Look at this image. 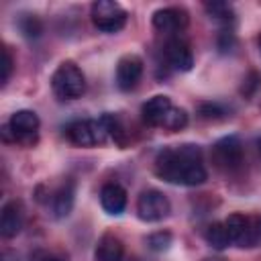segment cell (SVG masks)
<instances>
[{"mask_svg": "<svg viewBox=\"0 0 261 261\" xmlns=\"http://www.w3.org/2000/svg\"><path fill=\"white\" fill-rule=\"evenodd\" d=\"M155 175L177 186H200L208 173L202 163V149L198 145L165 147L155 157Z\"/></svg>", "mask_w": 261, "mask_h": 261, "instance_id": "6da1fadb", "label": "cell"}, {"mask_svg": "<svg viewBox=\"0 0 261 261\" xmlns=\"http://www.w3.org/2000/svg\"><path fill=\"white\" fill-rule=\"evenodd\" d=\"M110 116L104 114L94 120H73L65 128V137L75 147H96L110 137Z\"/></svg>", "mask_w": 261, "mask_h": 261, "instance_id": "7a4b0ae2", "label": "cell"}, {"mask_svg": "<svg viewBox=\"0 0 261 261\" xmlns=\"http://www.w3.org/2000/svg\"><path fill=\"white\" fill-rule=\"evenodd\" d=\"M51 90L59 100H75L86 90V77L73 61H63L51 75Z\"/></svg>", "mask_w": 261, "mask_h": 261, "instance_id": "3957f363", "label": "cell"}, {"mask_svg": "<svg viewBox=\"0 0 261 261\" xmlns=\"http://www.w3.org/2000/svg\"><path fill=\"white\" fill-rule=\"evenodd\" d=\"M39 116L33 110H16L8 124L2 126V137L4 141L20 143L22 147H33L37 143V130H39Z\"/></svg>", "mask_w": 261, "mask_h": 261, "instance_id": "277c9868", "label": "cell"}, {"mask_svg": "<svg viewBox=\"0 0 261 261\" xmlns=\"http://www.w3.org/2000/svg\"><path fill=\"white\" fill-rule=\"evenodd\" d=\"M92 22L102 33H118L126 24V10L114 0H96L90 8Z\"/></svg>", "mask_w": 261, "mask_h": 261, "instance_id": "5b68a950", "label": "cell"}, {"mask_svg": "<svg viewBox=\"0 0 261 261\" xmlns=\"http://www.w3.org/2000/svg\"><path fill=\"white\" fill-rule=\"evenodd\" d=\"M171 210L169 198L159 190H145L137 198V214L145 222H159Z\"/></svg>", "mask_w": 261, "mask_h": 261, "instance_id": "8992f818", "label": "cell"}, {"mask_svg": "<svg viewBox=\"0 0 261 261\" xmlns=\"http://www.w3.org/2000/svg\"><path fill=\"white\" fill-rule=\"evenodd\" d=\"M212 161L218 169H224V171L237 169L243 163V143L239 141V137L228 135L216 141L212 147Z\"/></svg>", "mask_w": 261, "mask_h": 261, "instance_id": "52a82bcc", "label": "cell"}, {"mask_svg": "<svg viewBox=\"0 0 261 261\" xmlns=\"http://www.w3.org/2000/svg\"><path fill=\"white\" fill-rule=\"evenodd\" d=\"M226 232L230 237V243L237 247H253L259 239H257V228H255V218H249L245 214H230L224 220Z\"/></svg>", "mask_w": 261, "mask_h": 261, "instance_id": "ba28073f", "label": "cell"}, {"mask_svg": "<svg viewBox=\"0 0 261 261\" xmlns=\"http://www.w3.org/2000/svg\"><path fill=\"white\" fill-rule=\"evenodd\" d=\"M143 75V59L139 55H122L116 63V86L122 92H130L137 88Z\"/></svg>", "mask_w": 261, "mask_h": 261, "instance_id": "9c48e42d", "label": "cell"}, {"mask_svg": "<svg viewBox=\"0 0 261 261\" xmlns=\"http://www.w3.org/2000/svg\"><path fill=\"white\" fill-rule=\"evenodd\" d=\"M151 22H153L155 31H159V33H175L188 24V12L184 8H175V6L159 8L153 12Z\"/></svg>", "mask_w": 261, "mask_h": 261, "instance_id": "30bf717a", "label": "cell"}, {"mask_svg": "<svg viewBox=\"0 0 261 261\" xmlns=\"http://www.w3.org/2000/svg\"><path fill=\"white\" fill-rule=\"evenodd\" d=\"M24 224V210L18 200H10L2 206L0 212V234L4 239H12L20 232Z\"/></svg>", "mask_w": 261, "mask_h": 261, "instance_id": "8fae6325", "label": "cell"}, {"mask_svg": "<svg viewBox=\"0 0 261 261\" xmlns=\"http://www.w3.org/2000/svg\"><path fill=\"white\" fill-rule=\"evenodd\" d=\"M165 57H167L169 65L173 69H177V71H190L192 65H194L192 49L181 39H169L165 43Z\"/></svg>", "mask_w": 261, "mask_h": 261, "instance_id": "7c38bea8", "label": "cell"}, {"mask_svg": "<svg viewBox=\"0 0 261 261\" xmlns=\"http://www.w3.org/2000/svg\"><path fill=\"white\" fill-rule=\"evenodd\" d=\"M171 106H173V104H171V98H169V96L157 94V96L149 98V100L141 106V116H143V120H145L147 124H151V126H161V122H163V118H165V114L169 112Z\"/></svg>", "mask_w": 261, "mask_h": 261, "instance_id": "4fadbf2b", "label": "cell"}, {"mask_svg": "<svg viewBox=\"0 0 261 261\" xmlns=\"http://www.w3.org/2000/svg\"><path fill=\"white\" fill-rule=\"evenodd\" d=\"M100 206L104 208L106 214L118 216L126 208V192L118 184H106L100 190Z\"/></svg>", "mask_w": 261, "mask_h": 261, "instance_id": "5bb4252c", "label": "cell"}, {"mask_svg": "<svg viewBox=\"0 0 261 261\" xmlns=\"http://www.w3.org/2000/svg\"><path fill=\"white\" fill-rule=\"evenodd\" d=\"M124 255V245L118 237L114 234H102L96 251H94V259L96 261H122Z\"/></svg>", "mask_w": 261, "mask_h": 261, "instance_id": "9a60e30c", "label": "cell"}, {"mask_svg": "<svg viewBox=\"0 0 261 261\" xmlns=\"http://www.w3.org/2000/svg\"><path fill=\"white\" fill-rule=\"evenodd\" d=\"M73 200H75V190H73V181H65L55 194H53V216L55 218H65L71 208H73Z\"/></svg>", "mask_w": 261, "mask_h": 261, "instance_id": "2e32d148", "label": "cell"}, {"mask_svg": "<svg viewBox=\"0 0 261 261\" xmlns=\"http://www.w3.org/2000/svg\"><path fill=\"white\" fill-rule=\"evenodd\" d=\"M204 239L216 251H224L230 245V237L226 232L224 222H212V224H208L206 230H204Z\"/></svg>", "mask_w": 261, "mask_h": 261, "instance_id": "e0dca14e", "label": "cell"}, {"mask_svg": "<svg viewBox=\"0 0 261 261\" xmlns=\"http://www.w3.org/2000/svg\"><path fill=\"white\" fill-rule=\"evenodd\" d=\"M204 10H206V14L210 18H214L218 22H230L234 18V10H232V6L228 2H218V0L216 2H206Z\"/></svg>", "mask_w": 261, "mask_h": 261, "instance_id": "ac0fdd59", "label": "cell"}, {"mask_svg": "<svg viewBox=\"0 0 261 261\" xmlns=\"http://www.w3.org/2000/svg\"><path fill=\"white\" fill-rule=\"evenodd\" d=\"M186 124H188V112L184 108H177V106H171L169 112L165 114L163 122H161V126L171 130V133L173 130H181Z\"/></svg>", "mask_w": 261, "mask_h": 261, "instance_id": "d6986e66", "label": "cell"}, {"mask_svg": "<svg viewBox=\"0 0 261 261\" xmlns=\"http://www.w3.org/2000/svg\"><path fill=\"white\" fill-rule=\"evenodd\" d=\"M18 27H20L22 35L29 37V39H37V37H41V33H43L41 20H39L37 16H33V14H24V16L18 20Z\"/></svg>", "mask_w": 261, "mask_h": 261, "instance_id": "ffe728a7", "label": "cell"}, {"mask_svg": "<svg viewBox=\"0 0 261 261\" xmlns=\"http://www.w3.org/2000/svg\"><path fill=\"white\" fill-rule=\"evenodd\" d=\"M147 245L151 251H167L169 245H171V232L167 230H159V232H153L147 237Z\"/></svg>", "mask_w": 261, "mask_h": 261, "instance_id": "44dd1931", "label": "cell"}, {"mask_svg": "<svg viewBox=\"0 0 261 261\" xmlns=\"http://www.w3.org/2000/svg\"><path fill=\"white\" fill-rule=\"evenodd\" d=\"M224 114H226L224 108L220 104H216V102H204V104H200V116L206 118V120H218Z\"/></svg>", "mask_w": 261, "mask_h": 261, "instance_id": "7402d4cb", "label": "cell"}, {"mask_svg": "<svg viewBox=\"0 0 261 261\" xmlns=\"http://www.w3.org/2000/svg\"><path fill=\"white\" fill-rule=\"evenodd\" d=\"M12 67H14V61H12V55L10 51L4 47L2 49V84H6L12 75Z\"/></svg>", "mask_w": 261, "mask_h": 261, "instance_id": "603a6c76", "label": "cell"}, {"mask_svg": "<svg viewBox=\"0 0 261 261\" xmlns=\"http://www.w3.org/2000/svg\"><path fill=\"white\" fill-rule=\"evenodd\" d=\"M259 82H261V77H259V73H255V71H251L249 73V77L243 82V88H241V92L245 94V96H251L253 92H255V88L259 86Z\"/></svg>", "mask_w": 261, "mask_h": 261, "instance_id": "cb8c5ba5", "label": "cell"}, {"mask_svg": "<svg viewBox=\"0 0 261 261\" xmlns=\"http://www.w3.org/2000/svg\"><path fill=\"white\" fill-rule=\"evenodd\" d=\"M39 261H67V257L57 255V253H43V255L39 257Z\"/></svg>", "mask_w": 261, "mask_h": 261, "instance_id": "d4e9b609", "label": "cell"}, {"mask_svg": "<svg viewBox=\"0 0 261 261\" xmlns=\"http://www.w3.org/2000/svg\"><path fill=\"white\" fill-rule=\"evenodd\" d=\"M255 145H257V153L261 155V137H257V141H255Z\"/></svg>", "mask_w": 261, "mask_h": 261, "instance_id": "484cf974", "label": "cell"}, {"mask_svg": "<svg viewBox=\"0 0 261 261\" xmlns=\"http://www.w3.org/2000/svg\"><path fill=\"white\" fill-rule=\"evenodd\" d=\"M204 261H224V259H216V257H212V259H204Z\"/></svg>", "mask_w": 261, "mask_h": 261, "instance_id": "4316f807", "label": "cell"}, {"mask_svg": "<svg viewBox=\"0 0 261 261\" xmlns=\"http://www.w3.org/2000/svg\"><path fill=\"white\" fill-rule=\"evenodd\" d=\"M259 47H261V37H259Z\"/></svg>", "mask_w": 261, "mask_h": 261, "instance_id": "83f0119b", "label": "cell"}]
</instances>
